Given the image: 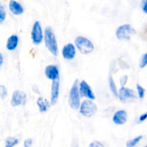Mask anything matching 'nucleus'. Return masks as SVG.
Returning <instances> with one entry per match:
<instances>
[{
  "mask_svg": "<svg viewBox=\"0 0 147 147\" xmlns=\"http://www.w3.org/2000/svg\"><path fill=\"white\" fill-rule=\"evenodd\" d=\"M6 19V11L4 6H0V24H2Z\"/></svg>",
  "mask_w": 147,
  "mask_h": 147,
  "instance_id": "nucleus-21",
  "label": "nucleus"
},
{
  "mask_svg": "<svg viewBox=\"0 0 147 147\" xmlns=\"http://www.w3.org/2000/svg\"><path fill=\"white\" fill-rule=\"evenodd\" d=\"M118 97L119 98L121 101L126 103V102H129V100L136 98L137 96H136V92L134 90L122 86L119 90Z\"/></svg>",
  "mask_w": 147,
  "mask_h": 147,
  "instance_id": "nucleus-7",
  "label": "nucleus"
},
{
  "mask_svg": "<svg viewBox=\"0 0 147 147\" xmlns=\"http://www.w3.org/2000/svg\"><path fill=\"white\" fill-rule=\"evenodd\" d=\"M127 121V113L124 110H119L114 113L113 122L116 125H123Z\"/></svg>",
  "mask_w": 147,
  "mask_h": 147,
  "instance_id": "nucleus-13",
  "label": "nucleus"
},
{
  "mask_svg": "<svg viewBox=\"0 0 147 147\" xmlns=\"http://www.w3.org/2000/svg\"><path fill=\"white\" fill-rule=\"evenodd\" d=\"M3 63V56L1 55V53H0V66L2 65Z\"/></svg>",
  "mask_w": 147,
  "mask_h": 147,
  "instance_id": "nucleus-29",
  "label": "nucleus"
},
{
  "mask_svg": "<svg viewBox=\"0 0 147 147\" xmlns=\"http://www.w3.org/2000/svg\"><path fill=\"white\" fill-rule=\"evenodd\" d=\"M75 45L78 50L83 55L90 54L94 50L93 42L86 37L78 36L75 40Z\"/></svg>",
  "mask_w": 147,
  "mask_h": 147,
  "instance_id": "nucleus-3",
  "label": "nucleus"
},
{
  "mask_svg": "<svg viewBox=\"0 0 147 147\" xmlns=\"http://www.w3.org/2000/svg\"><path fill=\"white\" fill-rule=\"evenodd\" d=\"M127 78H128V77L126 76H123V77L121 78V86H124L125 83H126V81H127Z\"/></svg>",
  "mask_w": 147,
  "mask_h": 147,
  "instance_id": "nucleus-28",
  "label": "nucleus"
},
{
  "mask_svg": "<svg viewBox=\"0 0 147 147\" xmlns=\"http://www.w3.org/2000/svg\"><path fill=\"white\" fill-rule=\"evenodd\" d=\"M136 34V30L129 24H125L119 26L116 31V37L119 40L129 41L131 37Z\"/></svg>",
  "mask_w": 147,
  "mask_h": 147,
  "instance_id": "nucleus-4",
  "label": "nucleus"
},
{
  "mask_svg": "<svg viewBox=\"0 0 147 147\" xmlns=\"http://www.w3.org/2000/svg\"><path fill=\"white\" fill-rule=\"evenodd\" d=\"M142 8L144 13L147 14V0H142Z\"/></svg>",
  "mask_w": 147,
  "mask_h": 147,
  "instance_id": "nucleus-25",
  "label": "nucleus"
},
{
  "mask_svg": "<svg viewBox=\"0 0 147 147\" xmlns=\"http://www.w3.org/2000/svg\"><path fill=\"white\" fill-rule=\"evenodd\" d=\"M19 42V37L18 36L13 34L10 36L8 38L7 42V49L10 51L15 50L17 47V45Z\"/></svg>",
  "mask_w": 147,
  "mask_h": 147,
  "instance_id": "nucleus-15",
  "label": "nucleus"
},
{
  "mask_svg": "<svg viewBox=\"0 0 147 147\" xmlns=\"http://www.w3.org/2000/svg\"><path fill=\"white\" fill-rule=\"evenodd\" d=\"M79 81L78 80H76L70 88V93H69L68 103L70 108L74 110H77L80 108V91H79Z\"/></svg>",
  "mask_w": 147,
  "mask_h": 147,
  "instance_id": "nucleus-2",
  "label": "nucleus"
},
{
  "mask_svg": "<svg viewBox=\"0 0 147 147\" xmlns=\"http://www.w3.org/2000/svg\"><path fill=\"white\" fill-rule=\"evenodd\" d=\"M136 89H137L138 96H139V98H144L145 95V89L139 84H137V86H136Z\"/></svg>",
  "mask_w": 147,
  "mask_h": 147,
  "instance_id": "nucleus-20",
  "label": "nucleus"
},
{
  "mask_svg": "<svg viewBox=\"0 0 147 147\" xmlns=\"http://www.w3.org/2000/svg\"><path fill=\"white\" fill-rule=\"evenodd\" d=\"M88 147H103V145L99 142H93L89 145Z\"/></svg>",
  "mask_w": 147,
  "mask_h": 147,
  "instance_id": "nucleus-26",
  "label": "nucleus"
},
{
  "mask_svg": "<svg viewBox=\"0 0 147 147\" xmlns=\"http://www.w3.org/2000/svg\"><path fill=\"white\" fill-rule=\"evenodd\" d=\"M9 7L10 11L14 15H20L24 12V9H23L22 6L15 0H11L9 1Z\"/></svg>",
  "mask_w": 147,
  "mask_h": 147,
  "instance_id": "nucleus-14",
  "label": "nucleus"
},
{
  "mask_svg": "<svg viewBox=\"0 0 147 147\" xmlns=\"http://www.w3.org/2000/svg\"><path fill=\"white\" fill-rule=\"evenodd\" d=\"M142 138H143V136H137V137L134 138V139H132V140L129 141V142H127V144H126V146L127 147H134L136 145H137V144L139 143L141 140H142Z\"/></svg>",
  "mask_w": 147,
  "mask_h": 147,
  "instance_id": "nucleus-19",
  "label": "nucleus"
},
{
  "mask_svg": "<svg viewBox=\"0 0 147 147\" xmlns=\"http://www.w3.org/2000/svg\"><path fill=\"white\" fill-rule=\"evenodd\" d=\"M37 105L41 113H45L48 109L49 106H50V103L43 97H40L37 100Z\"/></svg>",
  "mask_w": 147,
  "mask_h": 147,
  "instance_id": "nucleus-16",
  "label": "nucleus"
},
{
  "mask_svg": "<svg viewBox=\"0 0 147 147\" xmlns=\"http://www.w3.org/2000/svg\"><path fill=\"white\" fill-rule=\"evenodd\" d=\"M76 54V47L72 43H68L63 47L62 50V55L63 57L66 60H73Z\"/></svg>",
  "mask_w": 147,
  "mask_h": 147,
  "instance_id": "nucleus-11",
  "label": "nucleus"
},
{
  "mask_svg": "<svg viewBox=\"0 0 147 147\" xmlns=\"http://www.w3.org/2000/svg\"><path fill=\"white\" fill-rule=\"evenodd\" d=\"M145 147H147V145H146V146H145Z\"/></svg>",
  "mask_w": 147,
  "mask_h": 147,
  "instance_id": "nucleus-31",
  "label": "nucleus"
},
{
  "mask_svg": "<svg viewBox=\"0 0 147 147\" xmlns=\"http://www.w3.org/2000/svg\"><path fill=\"white\" fill-rule=\"evenodd\" d=\"M44 40L47 50L54 56H57L58 54L57 42L53 29L50 27H47L45 30Z\"/></svg>",
  "mask_w": 147,
  "mask_h": 147,
  "instance_id": "nucleus-1",
  "label": "nucleus"
},
{
  "mask_svg": "<svg viewBox=\"0 0 147 147\" xmlns=\"http://www.w3.org/2000/svg\"><path fill=\"white\" fill-rule=\"evenodd\" d=\"M79 91H80V96L82 97L87 98L88 99H90V100H94L96 98V96H95L90 86L85 80H82L79 83Z\"/></svg>",
  "mask_w": 147,
  "mask_h": 147,
  "instance_id": "nucleus-9",
  "label": "nucleus"
},
{
  "mask_svg": "<svg viewBox=\"0 0 147 147\" xmlns=\"http://www.w3.org/2000/svg\"><path fill=\"white\" fill-rule=\"evenodd\" d=\"M146 119H147V112L141 115L140 117H139V121L143 122L145 120H146Z\"/></svg>",
  "mask_w": 147,
  "mask_h": 147,
  "instance_id": "nucleus-27",
  "label": "nucleus"
},
{
  "mask_svg": "<svg viewBox=\"0 0 147 147\" xmlns=\"http://www.w3.org/2000/svg\"><path fill=\"white\" fill-rule=\"evenodd\" d=\"M18 144V139L15 137H8L5 140V147H14Z\"/></svg>",
  "mask_w": 147,
  "mask_h": 147,
  "instance_id": "nucleus-18",
  "label": "nucleus"
},
{
  "mask_svg": "<svg viewBox=\"0 0 147 147\" xmlns=\"http://www.w3.org/2000/svg\"><path fill=\"white\" fill-rule=\"evenodd\" d=\"M27 95L22 90H15L11 99V105L13 107L24 105L27 102Z\"/></svg>",
  "mask_w": 147,
  "mask_h": 147,
  "instance_id": "nucleus-8",
  "label": "nucleus"
},
{
  "mask_svg": "<svg viewBox=\"0 0 147 147\" xmlns=\"http://www.w3.org/2000/svg\"><path fill=\"white\" fill-rule=\"evenodd\" d=\"M33 141L32 139H27L24 142V147H31L32 145Z\"/></svg>",
  "mask_w": 147,
  "mask_h": 147,
  "instance_id": "nucleus-24",
  "label": "nucleus"
},
{
  "mask_svg": "<svg viewBox=\"0 0 147 147\" xmlns=\"http://www.w3.org/2000/svg\"><path fill=\"white\" fill-rule=\"evenodd\" d=\"M31 38L32 43L35 45H38L42 42L44 35L40 22L36 21L33 24L31 31Z\"/></svg>",
  "mask_w": 147,
  "mask_h": 147,
  "instance_id": "nucleus-6",
  "label": "nucleus"
},
{
  "mask_svg": "<svg viewBox=\"0 0 147 147\" xmlns=\"http://www.w3.org/2000/svg\"><path fill=\"white\" fill-rule=\"evenodd\" d=\"M45 75L49 80H57L59 78L58 68L55 65H49L45 69Z\"/></svg>",
  "mask_w": 147,
  "mask_h": 147,
  "instance_id": "nucleus-12",
  "label": "nucleus"
},
{
  "mask_svg": "<svg viewBox=\"0 0 147 147\" xmlns=\"http://www.w3.org/2000/svg\"><path fill=\"white\" fill-rule=\"evenodd\" d=\"M146 32H147V27H146Z\"/></svg>",
  "mask_w": 147,
  "mask_h": 147,
  "instance_id": "nucleus-30",
  "label": "nucleus"
},
{
  "mask_svg": "<svg viewBox=\"0 0 147 147\" xmlns=\"http://www.w3.org/2000/svg\"><path fill=\"white\" fill-rule=\"evenodd\" d=\"M7 90L6 87L2 85H0V97L1 99H4L7 96Z\"/></svg>",
  "mask_w": 147,
  "mask_h": 147,
  "instance_id": "nucleus-23",
  "label": "nucleus"
},
{
  "mask_svg": "<svg viewBox=\"0 0 147 147\" xmlns=\"http://www.w3.org/2000/svg\"><path fill=\"white\" fill-rule=\"evenodd\" d=\"M109 88H110L111 91L112 92L113 96L115 97H118V93H119V90H117V88H116V83H115L114 80H113V77H112L111 74L109 75Z\"/></svg>",
  "mask_w": 147,
  "mask_h": 147,
  "instance_id": "nucleus-17",
  "label": "nucleus"
},
{
  "mask_svg": "<svg viewBox=\"0 0 147 147\" xmlns=\"http://www.w3.org/2000/svg\"><path fill=\"white\" fill-rule=\"evenodd\" d=\"M59 93H60V80L59 78L53 80L51 87V97H50V103L51 105H55L58 100Z\"/></svg>",
  "mask_w": 147,
  "mask_h": 147,
  "instance_id": "nucleus-10",
  "label": "nucleus"
},
{
  "mask_svg": "<svg viewBox=\"0 0 147 147\" xmlns=\"http://www.w3.org/2000/svg\"><path fill=\"white\" fill-rule=\"evenodd\" d=\"M97 106L92 100H86L80 104V113L85 117L90 118L97 111Z\"/></svg>",
  "mask_w": 147,
  "mask_h": 147,
  "instance_id": "nucleus-5",
  "label": "nucleus"
},
{
  "mask_svg": "<svg viewBox=\"0 0 147 147\" xmlns=\"http://www.w3.org/2000/svg\"><path fill=\"white\" fill-rule=\"evenodd\" d=\"M147 65V53L143 55L140 60V63H139V67L141 68H144Z\"/></svg>",
  "mask_w": 147,
  "mask_h": 147,
  "instance_id": "nucleus-22",
  "label": "nucleus"
}]
</instances>
